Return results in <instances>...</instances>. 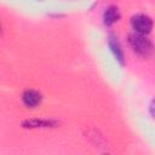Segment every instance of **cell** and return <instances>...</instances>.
Here are the masks:
<instances>
[{"label": "cell", "instance_id": "obj_1", "mask_svg": "<svg viewBox=\"0 0 155 155\" xmlns=\"http://www.w3.org/2000/svg\"><path fill=\"white\" fill-rule=\"evenodd\" d=\"M128 44L133 52L140 57H149L154 51V45L145 34L132 31L128 35Z\"/></svg>", "mask_w": 155, "mask_h": 155}, {"label": "cell", "instance_id": "obj_2", "mask_svg": "<svg viewBox=\"0 0 155 155\" xmlns=\"http://www.w3.org/2000/svg\"><path fill=\"white\" fill-rule=\"evenodd\" d=\"M131 27L133 31L148 35L153 29V21L148 15L137 13L131 17Z\"/></svg>", "mask_w": 155, "mask_h": 155}, {"label": "cell", "instance_id": "obj_3", "mask_svg": "<svg viewBox=\"0 0 155 155\" xmlns=\"http://www.w3.org/2000/svg\"><path fill=\"white\" fill-rule=\"evenodd\" d=\"M42 96L39 91L33 90V88H28L23 92L22 94V102L27 108H35L41 103Z\"/></svg>", "mask_w": 155, "mask_h": 155}, {"label": "cell", "instance_id": "obj_4", "mask_svg": "<svg viewBox=\"0 0 155 155\" xmlns=\"http://www.w3.org/2000/svg\"><path fill=\"white\" fill-rule=\"evenodd\" d=\"M108 46H109V48H110L111 53L114 54L115 59H116L121 65H122V64H125L124 50L121 48V45H120V42H119L117 38H115V36L110 35V36H109V39H108Z\"/></svg>", "mask_w": 155, "mask_h": 155}, {"label": "cell", "instance_id": "obj_5", "mask_svg": "<svg viewBox=\"0 0 155 155\" xmlns=\"http://www.w3.org/2000/svg\"><path fill=\"white\" fill-rule=\"evenodd\" d=\"M120 17H121V15H120L119 8L116 6H109L103 12V23H104V25L110 27V25L115 24L120 19Z\"/></svg>", "mask_w": 155, "mask_h": 155}, {"label": "cell", "instance_id": "obj_6", "mask_svg": "<svg viewBox=\"0 0 155 155\" xmlns=\"http://www.w3.org/2000/svg\"><path fill=\"white\" fill-rule=\"evenodd\" d=\"M58 122L54 120H47V119H33V120H27L23 122V127H29V128H46V127H54L57 126Z\"/></svg>", "mask_w": 155, "mask_h": 155}, {"label": "cell", "instance_id": "obj_7", "mask_svg": "<svg viewBox=\"0 0 155 155\" xmlns=\"http://www.w3.org/2000/svg\"><path fill=\"white\" fill-rule=\"evenodd\" d=\"M149 113H150V115L155 119V98L150 102V104H149Z\"/></svg>", "mask_w": 155, "mask_h": 155}]
</instances>
